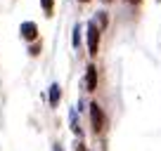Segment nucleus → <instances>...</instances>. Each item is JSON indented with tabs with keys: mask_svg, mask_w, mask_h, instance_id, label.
I'll return each mask as SVG.
<instances>
[{
	"mask_svg": "<svg viewBox=\"0 0 161 151\" xmlns=\"http://www.w3.org/2000/svg\"><path fill=\"white\" fill-rule=\"evenodd\" d=\"M100 50V29L97 24H88V55L95 57Z\"/></svg>",
	"mask_w": 161,
	"mask_h": 151,
	"instance_id": "obj_1",
	"label": "nucleus"
},
{
	"mask_svg": "<svg viewBox=\"0 0 161 151\" xmlns=\"http://www.w3.org/2000/svg\"><path fill=\"white\" fill-rule=\"evenodd\" d=\"M90 121H92L95 132H102V128H104V113H102V109L97 104H90Z\"/></svg>",
	"mask_w": 161,
	"mask_h": 151,
	"instance_id": "obj_2",
	"label": "nucleus"
},
{
	"mask_svg": "<svg viewBox=\"0 0 161 151\" xmlns=\"http://www.w3.org/2000/svg\"><path fill=\"white\" fill-rule=\"evenodd\" d=\"M19 33L24 40H36L38 38V26L33 24V21H24V24L19 26Z\"/></svg>",
	"mask_w": 161,
	"mask_h": 151,
	"instance_id": "obj_3",
	"label": "nucleus"
},
{
	"mask_svg": "<svg viewBox=\"0 0 161 151\" xmlns=\"http://www.w3.org/2000/svg\"><path fill=\"white\" fill-rule=\"evenodd\" d=\"M95 87H97V69L95 66H88V71H86V90L92 92Z\"/></svg>",
	"mask_w": 161,
	"mask_h": 151,
	"instance_id": "obj_4",
	"label": "nucleus"
},
{
	"mask_svg": "<svg viewBox=\"0 0 161 151\" xmlns=\"http://www.w3.org/2000/svg\"><path fill=\"white\" fill-rule=\"evenodd\" d=\"M69 123H71V132L74 135H83V130H80V123H78V109H71V113H69Z\"/></svg>",
	"mask_w": 161,
	"mask_h": 151,
	"instance_id": "obj_5",
	"label": "nucleus"
},
{
	"mask_svg": "<svg viewBox=\"0 0 161 151\" xmlns=\"http://www.w3.org/2000/svg\"><path fill=\"white\" fill-rule=\"evenodd\" d=\"M59 99H62V90H59V85L55 83V85L50 87V106H57Z\"/></svg>",
	"mask_w": 161,
	"mask_h": 151,
	"instance_id": "obj_6",
	"label": "nucleus"
},
{
	"mask_svg": "<svg viewBox=\"0 0 161 151\" xmlns=\"http://www.w3.org/2000/svg\"><path fill=\"white\" fill-rule=\"evenodd\" d=\"M92 24H100V29H104V26H107V14H104V12H97V19L92 21Z\"/></svg>",
	"mask_w": 161,
	"mask_h": 151,
	"instance_id": "obj_7",
	"label": "nucleus"
},
{
	"mask_svg": "<svg viewBox=\"0 0 161 151\" xmlns=\"http://www.w3.org/2000/svg\"><path fill=\"white\" fill-rule=\"evenodd\" d=\"M43 3V10H45L47 17H52V0H40Z\"/></svg>",
	"mask_w": 161,
	"mask_h": 151,
	"instance_id": "obj_8",
	"label": "nucleus"
},
{
	"mask_svg": "<svg viewBox=\"0 0 161 151\" xmlns=\"http://www.w3.org/2000/svg\"><path fill=\"white\" fill-rule=\"evenodd\" d=\"M80 45V26H76L74 29V47Z\"/></svg>",
	"mask_w": 161,
	"mask_h": 151,
	"instance_id": "obj_9",
	"label": "nucleus"
},
{
	"mask_svg": "<svg viewBox=\"0 0 161 151\" xmlns=\"http://www.w3.org/2000/svg\"><path fill=\"white\" fill-rule=\"evenodd\" d=\"M29 55H31V57H38V55H40V45H31V47H29Z\"/></svg>",
	"mask_w": 161,
	"mask_h": 151,
	"instance_id": "obj_10",
	"label": "nucleus"
},
{
	"mask_svg": "<svg viewBox=\"0 0 161 151\" xmlns=\"http://www.w3.org/2000/svg\"><path fill=\"white\" fill-rule=\"evenodd\" d=\"M76 151H88V149H86L83 144H76Z\"/></svg>",
	"mask_w": 161,
	"mask_h": 151,
	"instance_id": "obj_11",
	"label": "nucleus"
},
{
	"mask_svg": "<svg viewBox=\"0 0 161 151\" xmlns=\"http://www.w3.org/2000/svg\"><path fill=\"white\" fill-rule=\"evenodd\" d=\"M55 151H64V149H62V146H59V144H55Z\"/></svg>",
	"mask_w": 161,
	"mask_h": 151,
	"instance_id": "obj_12",
	"label": "nucleus"
},
{
	"mask_svg": "<svg viewBox=\"0 0 161 151\" xmlns=\"http://www.w3.org/2000/svg\"><path fill=\"white\" fill-rule=\"evenodd\" d=\"M128 3H133V5H137V3H140V0H128Z\"/></svg>",
	"mask_w": 161,
	"mask_h": 151,
	"instance_id": "obj_13",
	"label": "nucleus"
},
{
	"mask_svg": "<svg viewBox=\"0 0 161 151\" xmlns=\"http://www.w3.org/2000/svg\"><path fill=\"white\" fill-rule=\"evenodd\" d=\"M80 3H90V0H80Z\"/></svg>",
	"mask_w": 161,
	"mask_h": 151,
	"instance_id": "obj_14",
	"label": "nucleus"
},
{
	"mask_svg": "<svg viewBox=\"0 0 161 151\" xmlns=\"http://www.w3.org/2000/svg\"><path fill=\"white\" fill-rule=\"evenodd\" d=\"M104 3H111V0H104Z\"/></svg>",
	"mask_w": 161,
	"mask_h": 151,
	"instance_id": "obj_15",
	"label": "nucleus"
}]
</instances>
